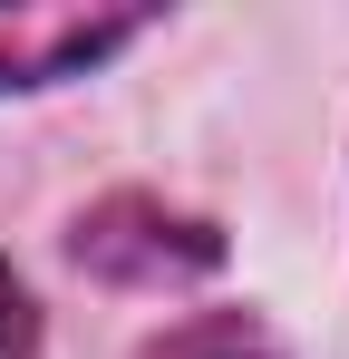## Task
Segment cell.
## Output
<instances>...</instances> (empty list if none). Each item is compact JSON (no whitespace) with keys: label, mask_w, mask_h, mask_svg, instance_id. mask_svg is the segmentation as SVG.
<instances>
[{"label":"cell","mask_w":349,"mask_h":359,"mask_svg":"<svg viewBox=\"0 0 349 359\" xmlns=\"http://www.w3.org/2000/svg\"><path fill=\"white\" fill-rule=\"evenodd\" d=\"M29 350H39V311L20 292V272L0 262V359H29Z\"/></svg>","instance_id":"obj_4"},{"label":"cell","mask_w":349,"mask_h":359,"mask_svg":"<svg viewBox=\"0 0 349 359\" xmlns=\"http://www.w3.org/2000/svg\"><path fill=\"white\" fill-rule=\"evenodd\" d=\"M146 10H0V88H49L146 39Z\"/></svg>","instance_id":"obj_2"},{"label":"cell","mask_w":349,"mask_h":359,"mask_svg":"<svg viewBox=\"0 0 349 359\" xmlns=\"http://www.w3.org/2000/svg\"><path fill=\"white\" fill-rule=\"evenodd\" d=\"M165 359H282L272 340H262V320H233V311H214V320H184L165 340Z\"/></svg>","instance_id":"obj_3"},{"label":"cell","mask_w":349,"mask_h":359,"mask_svg":"<svg viewBox=\"0 0 349 359\" xmlns=\"http://www.w3.org/2000/svg\"><path fill=\"white\" fill-rule=\"evenodd\" d=\"M78 262L126 292H165V282H204L224 262V233L204 214H174L165 194H107L97 214H78Z\"/></svg>","instance_id":"obj_1"}]
</instances>
